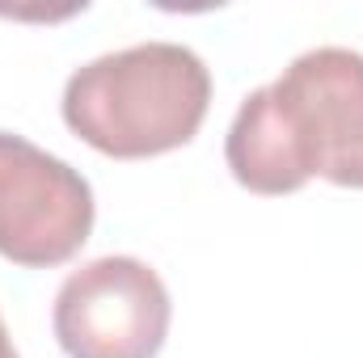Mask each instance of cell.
Instances as JSON below:
<instances>
[{"mask_svg": "<svg viewBox=\"0 0 363 358\" xmlns=\"http://www.w3.org/2000/svg\"><path fill=\"white\" fill-rule=\"evenodd\" d=\"M0 358H17V350H13V337H9V329H4V321H0Z\"/></svg>", "mask_w": 363, "mask_h": 358, "instance_id": "6", "label": "cell"}, {"mask_svg": "<svg viewBox=\"0 0 363 358\" xmlns=\"http://www.w3.org/2000/svg\"><path fill=\"white\" fill-rule=\"evenodd\" d=\"M228 169L254 194H296L304 181L313 178L304 148L296 139V127L287 118V110L279 105L271 85L254 89L233 127H228V144H224Z\"/></svg>", "mask_w": 363, "mask_h": 358, "instance_id": "5", "label": "cell"}, {"mask_svg": "<svg viewBox=\"0 0 363 358\" xmlns=\"http://www.w3.org/2000/svg\"><path fill=\"white\" fill-rule=\"evenodd\" d=\"M169 291L140 258H97L55 295V337L68 358H157L169 333Z\"/></svg>", "mask_w": 363, "mask_h": 358, "instance_id": "2", "label": "cell"}, {"mask_svg": "<svg viewBox=\"0 0 363 358\" xmlns=\"http://www.w3.org/2000/svg\"><path fill=\"white\" fill-rule=\"evenodd\" d=\"M93 190L68 161L0 131V258L51 270L81 253L93 232Z\"/></svg>", "mask_w": 363, "mask_h": 358, "instance_id": "3", "label": "cell"}, {"mask_svg": "<svg viewBox=\"0 0 363 358\" xmlns=\"http://www.w3.org/2000/svg\"><path fill=\"white\" fill-rule=\"evenodd\" d=\"M287 110L313 178L363 190V55L317 47L287 64L271 85Z\"/></svg>", "mask_w": 363, "mask_h": 358, "instance_id": "4", "label": "cell"}, {"mask_svg": "<svg viewBox=\"0 0 363 358\" xmlns=\"http://www.w3.org/2000/svg\"><path fill=\"white\" fill-rule=\"evenodd\" d=\"M211 105V72L182 42H140L97 55L64 89V122L114 161H144L190 144Z\"/></svg>", "mask_w": 363, "mask_h": 358, "instance_id": "1", "label": "cell"}]
</instances>
